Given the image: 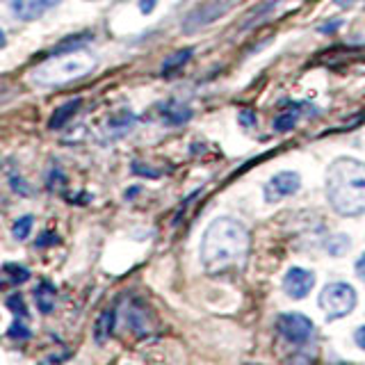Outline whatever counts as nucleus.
Here are the masks:
<instances>
[{
    "instance_id": "12",
    "label": "nucleus",
    "mask_w": 365,
    "mask_h": 365,
    "mask_svg": "<svg viewBox=\"0 0 365 365\" xmlns=\"http://www.w3.org/2000/svg\"><path fill=\"white\" fill-rule=\"evenodd\" d=\"M135 121H137V117L133 112H128V110H121V112H117L114 117L108 121V135L110 137H121V135H125V133H130V128L135 125Z\"/></svg>"
},
{
    "instance_id": "10",
    "label": "nucleus",
    "mask_w": 365,
    "mask_h": 365,
    "mask_svg": "<svg viewBox=\"0 0 365 365\" xmlns=\"http://www.w3.org/2000/svg\"><path fill=\"white\" fill-rule=\"evenodd\" d=\"M114 324H117V308H106L94 324V340L98 342V345H103V342L112 336Z\"/></svg>"
},
{
    "instance_id": "4",
    "label": "nucleus",
    "mask_w": 365,
    "mask_h": 365,
    "mask_svg": "<svg viewBox=\"0 0 365 365\" xmlns=\"http://www.w3.org/2000/svg\"><path fill=\"white\" fill-rule=\"evenodd\" d=\"M356 290L351 288L349 283H329L327 288L319 292V308L324 311L329 319H338L349 315L354 308H356Z\"/></svg>"
},
{
    "instance_id": "20",
    "label": "nucleus",
    "mask_w": 365,
    "mask_h": 365,
    "mask_svg": "<svg viewBox=\"0 0 365 365\" xmlns=\"http://www.w3.org/2000/svg\"><path fill=\"white\" fill-rule=\"evenodd\" d=\"M9 336L14 338V340H28L30 338V331L26 329V324H21V322H14L9 329Z\"/></svg>"
},
{
    "instance_id": "15",
    "label": "nucleus",
    "mask_w": 365,
    "mask_h": 365,
    "mask_svg": "<svg viewBox=\"0 0 365 365\" xmlns=\"http://www.w3.org/2000/svg\"><path fill=\"white\" fill-rule=\"evenodd\" d=\"M192 48H182V51H178V53H174L171 57H167L165 60V64H163V73H171V71H176V68L180 66V64H185L190 57H192Z\"/></svg>"
},
{
    "instance_id": "13",
    "label": "nucleus",
    "mask_w": 365,
    "mask_h": 365,
    "mask_svg": "<svg viewBox=\"0 0 365 365\" xmlns=\"http://www.w3.org/2000/svg\"><path fill=\"white\" fill-rule=\"evenodd\" d=\"M80 106H83V101L80 98H73V101H68V103H64L62 108H57L55 112H53V117H51V121H48V128L51 130H60L62 125L73 117V114L80 110Z\"/></svg>"
},
{
    "instance_id": "22",
    "label": "nucleus",
    "mask_w": 365,
    "mask_h": 365,
    "mask_svg": "<svg viewBox=\"0 0 365 365\" xmlns=\"http://www.w3.org/2000/svg\"><path fill=\"white\" fill-rule=\"evenodd\" d=\"M133 171L135 174H144V176H160V171H155V169H148V167H140V163H135L133 165Z\"/></svg>"
},
{
    "instance_id": "2",
    "label": "nucleus",
    "mask_w": 365,
    "mask_h": 365,
    "mask_svg": "<svg viewBox=\"0 0 365 365\" xmlns=\"http://www.w3.org/2000/svg\"><path fill=\"white\" fill-rule=\"evenodd\" d=\"M327 197L336 212L354 217L365 212V165L338 158L327 171Z\"/></svg>"
},
{
    "instance_id": "18",
    "label": "nucleus",
    "mask_w": 365,
    "mask_h": 365,
    "mask_svg": "<svg viewBox=\"0 0 365 365\" xmlns=\"http://www.w3.org/2000/svg\"><path fill=\"white\" fill-rule=\"evenodd\" d=\"M30 228H32V217L26 215V217H21L14 226H11V233H14L16 240H26L30 235Z\"/></svg>"
},
{
    "instance_id": "6",
    "label": "nucleus",
    "mask_w": 365,
    "mask_h": 365,
    "mask_svg": "<svg viewBox=\"0 0 365 365\" xmlns=\"http://www.w3.org/2000/svg\"><path fill=\"white\" fill-rule=\"evenodd\" d=\"M302 187V176L294 174V171H279V174H274L267 182H265V201L267 203H277L285 197H290V194L299 192Z\"/></svg>"
},
{
    "instance_id": "27",
    "label": "nucleus",
    "mask_w": 365,
    "mask_h": 365,
    "mask_svg": "<svg viewBox=\"0 0 365 365\" xmlns=\"http://www.w3.org/2000/svg\"><path fill=\"white\" fill-rule=\"evenodd\" d=\"M356 3H361V0H336V5L342 7V9H347V7H354Z\"/></svg>"
},
{
    "instance_id": "5",
    "label": "nucleus",
    "mask_w": 365,
    "mask_h": 365,
    "mask_svg": "<svg viewBox=\"0 0 365 365\" xmlns=\"http://www.w3.org/2000/svg\"><path fill=\"white\" fill-rule=\"evenodd\" d=\"M279 334L292 345H306L313 338V322L302 313H283L277 319Z\"/></svg>"
},
{
    "instance_id": "3",
    "label": "nucleus",
    "mask_w": 365,
    "mask_h": 365,
    "mask_svg": "<svg viewBox=\"0 0 365 365\" xmlns=\"http://www.w3.org/2000/svg\"><path fill=\"white\" fill-rule=\"evenodd\" d=\"M94 66H96V57H91L87 53L68 51L60 57H51L48 62H43L41 66L34 68L32 80L43 87L66 85V83H71V80L87 76Z\"/></svg>"
},
{
    "instance_id": "28",
    "label": "nucleus",
    "mask_w": 365,
    "mask_h": 365,
    "mask_svg": "<svg viewBox=\"0 0 365 365\" xmlns=\"http://www.w3.org/2000/svg\"><path fill=\"white\" fill-rule=\"evenodd\" d=\"M5 43H7V37H5V32L0 30V48H5Z\"/></svg>"
},
{
    "instance_id": "16",
    "label": "nucleus",
    "mask_w": 365,
    "mask_h": 365,
    "mask_svg": "<svg viewBox=\"0 0 365 365\" xmlns=\"http://www.w3.org/2000/svg\"><path fill=\"white\" fill-rule=\"evenodd\" d=\"M294 123H297V112H283V114H279L277 119H274V130L277 133H288V130H292L294 128Z\"/></svg>"
},
{
    "instance_id": "21",
    "label": "nucleus",
    "mask_w": 365,
    "mask_h": 365,
    "mask_svg": "<svg viewBox=\"0 0 365 365\" xmlns=\"http://www.w3.org/2000/svg\"><path fill=\"white\" fill-rule=\"evenodd\" d=\"M240 123H242V125H247V128H254V123H256V114L254 112H251V110H242V112H240Z\"/></svg>"
},
{
    "instance_id": "11",
    "label": "nucleus",
    "mask_w": 365,
    "mask_h": 365,
    "mask_svg": "<svg viewBox=\"0 0 365 365\" xmlns=\"http://www.w3.org/2000/svg\"><path fill=\"white\" fill-rule=\"evenodd\" d=\"M34 302H37V308L43 313V315H48L53 313V308H55V302H57V290H55V285L51 281H41L37 285V290H34Z\"/></svg>"
},
{
    "instance_id": "9",
    "label": "nucleus",
    "mask_w": 365,
    "mask_h": 365,
    "mask_svg": "<svg viewBox=\"0 0 365 365\" xmlns=\"http://www.w3.org/2000/svg\"><path fill=\"white\" fill-rule=\"evenodd\" d=\"M57 3L60 0H14V14L23 21H34Z\"/></svg>"
},
{
    "instance_id": "8",
    "label": "nucleus",
    "mask_w": 365,
    "mask_h": 365,
    "mask_svg": "<svg viewBox=\"0 0 365 365\" xmlns=\"http://www.w3.org/2000/svg\"><path fill=\"white\" fill-rule=\"evenodd\" d=\"M125 319H128V327L133 329L135 336H146L151 334L153 319H151V311L142 304V302H133L128 306V313H125Z\"/></svg>"
},
{
    "instance_id": "14",
    "label": "nucleus",
    "mask_w": 365,
    "mask_h": 365,
    "mask_svg": "<svg viewBox=\"0 0 365 365\" xmlns=\"http://www.w3.org/2000/svg\"><path fill=\"white\" fill-rule=\"evenodd\" d=\"M163 117H165V121L171 123V125H180V123H185V121L192 119V110L185 108V106H180V103H174V101H171V103H167V106H165Z\"/></svg>"
},
{
    "instance_id": "17",
    "label": "nucleus",
    "mask_w": 365,
    "mask_h": 365,
    "mask_svg": "<svg viewBox=\"0 0 365 365\" xmlns=\"http://www.w3.org/2000/svg\"><path fill=\"white\" fill-rule=\"evenodd\" d=\"M5 272H7V277H9V283H26L30 279V272L26 267H21V265H5Z\"/></svg>"
},
{
    "instance_id": "7",
    "label": "nucleus",
    "mask_w": 365,
    "mask_h": 365,
    "mask_svg": "<svg viewBox=\"0 0 365 365\" xmlns=\"http://www.w3.org/2000/svg\"><path fill=\"white\" fill-rule=\"evenodd\" d=\"M313 285H315V274L304 267L288 269V274H285V279H283V290L288 292L290 299H304V297H308V292L313 290Z\"/></svg>"
},
{
    "instance_id": "26",
    "label": "nucleus",
    "mask_w": 365,
    "mask_h": 365,
    "mask_svg": "<svg viewBox=\"0 0 365 365\" xmlns=\"http://www.w3.org/2000/svg\"><path fill=\"white\" fill-rule=\"evenodd\" d=\"M356 274L365 281V254H363V256L359 258V262H356Z\"/></svg>"
},
{
    "instance_id": "23",
    "label": "nucleus",
    "mask_w": 365,
    "mask_h": 365,
    "mask_svg": "<svg viewBox=\"0 0 365 365\" xmlns=\"http://www.w3.org/2000/svg\"><path fill=\"white\" fill-rule=\"evenodd\" d=\"M354 340H356V345L365 351V324L356 329V334H354Z\"/></svg>"
},
{
    "instance_id": "19",
    "label": "nucleus",
    "mask_w": 365,
    "mask_h": 365,
    "mask_svg": "<svg viewBox=\"0 0 365 365\" xmlns=\"http://www.w3.org/2000/svg\"><path fill=\"white\" fill-rule=\"evenodd\" d=\"M7 306L14 311L16 315L21 317H28V311H26V304H23V297L21 294H11L9 299H7Z\"/></svg>"
},
{
    "instance_id": "25",
    "label": "nucleus",
    "mask_w": 365,
    "mask_h": 365,
    "mask_svg": "<svg viewBox=\"0 0 365 365\" xmlns=\"http://www.w3.org/2000/svg\"><path fill=\"white\" fill-rule=\"evenodd\" d=\"M55 242H57V235H53V233H43V240H37V245H39V247L55 245Z\"/></svg>"
},
{
    "instance_id": "1",
    "label": "nucleus",
    "mask_w": 365,
    "mask_h": 365,
    "mask_svg": "<svg viewBox=\"0 0 365 365\" xmlns=\"http://www.w3.org/2000/svg\"><path fill=\"white\" fill-rule=\"evenodd\" d=\"M251 247V237L245 224L231 217H220L215 220L203 233L201 242V262L208 274L231 272L245 262Z\"/></svg>"
},
{
    "instance_id": "24",
    "label": "nucleus",
    "mask_w": 365,
    "mask_h": 365,
    "mask_svg": "<svg viewBox=\"0 0 365 365\" xmlns=\"http://www.w3.org/2000/svg\"><path fill=\"white\" fill-rule=\"evenodd\" d=\"M155 3H158V0H142V3H140L142 14H151L153 7H155Z\"/></svg>"
}]
</instances>
